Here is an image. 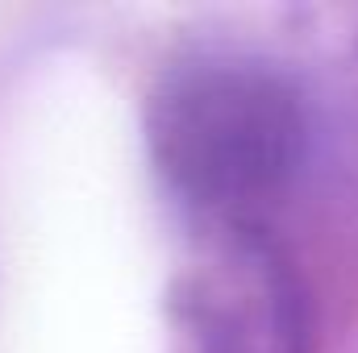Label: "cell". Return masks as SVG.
Returning <instances> with one entry per match:
<instances>
[{
    "mask_svg": "<svg viewBox=\"0 0 358 353\" xmlns=\"http://www.w3.org/2000/svg\"><path fill=\"white\" fill-rule=\"evenodd\" d=\"M313 146L304 88L263 54L200 50L146 100V150L192 225L271 220Z\"/></svg>",
    "mask_w": 358,
    "mask_h": 353,
    "instance_id": "obj_1",
    "label": "cell"
},
{
    "mask_svg": "<svg viewBox=\"0 0 358 353\" xmlns=\"http://www.w3.org/2000/svg\"><path fill=\"white\" fill-rule=\"evenodd\" d=\"M192 353H317V295L271 220L196 225L176 270Z\"/></svg>",
    "mask_w": 358,
    "mask_h": 353,
    "instance_id": "obj_2",
    "label": "cell"
}]
</instances>
